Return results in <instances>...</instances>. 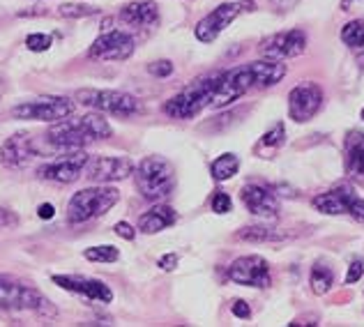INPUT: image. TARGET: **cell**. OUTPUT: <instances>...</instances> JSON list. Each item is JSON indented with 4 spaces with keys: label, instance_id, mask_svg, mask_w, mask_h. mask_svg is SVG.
<instances>
[{
    "label": "cell",
    "instance_id": "1",
    "mask_svg": "<svg viewBox=\"0 0 364 327\" xmlns=\"http://www.w3.org/2000/svg\"><path fill=\"white\" fill-rule=\"evenodd\" d=\"M113 134V127L109 120L100 113H88L83 118H65L53 122L49 132H46V143L53 150H81L88 143L97 141V139H109Z\"/></svg>",
    "mask_w": 364,
    "mask_h": 327
},
{
    "label": "cell",
    "instance_id": "2",
    "mask_svg": "<svg viewBox=\"0 0 364 327\" xmlns=\"http://www.w3.org/2000/svg\"><path fill=\"white\" fill-rule=\"evenodd\" d=\"M134 182L146 200H161L176 187V171L164 157H146L134 168Z\"/></svg>",
    "mask_w": 364,
    "mask_h": 327
},
{
    "label": "cell",
    "instance_id": "3",
    "mask_svg": "<svg viewBox=\"0 0 364 327\" xmlns=\"http://www.w3.org/2000/svg\"><path fill=\"white\" fill-rule=\"evenodd\" d=\"M118 200H120V191L116 187L97 185V187L81 189L67 203V219L72 224H83V221L107 215Z\"/></svg>",
    "mask_w": 364,
    "mask_h": 327
},
{
    "label": "cell",
    "instance_id": "4",
    "mask_svg": "<svg viewBox=\"0 0 364 327\" xmlns=\"http://www.w3.org/2000/svg\"><path fill=\"white\" fill-rule=\"evenodd\" d=\"M217 81H219V74H210V76H203V79L194 81L191 85H187L182 92H178L176 97H171L166 102L164 111L176 120L196 118V115L203 109H208L210 102H213Z\"/></svg>",
    "mask_w": 364,
    "mask_h": 327
},
{
    "label": "cell",
    "instance_id": "5",
    "mask_svg": "<svg viewBox=\"0 0 364 327\" xmlns=\"http://www.w3.org/2000/svg\"><path fill=\"white\" fill-rule=\"evenodd\" d=\"M0 309L3 311H37L55 313L51 302L37 288L18 282L14 277L0 274Z\"/></svg>",
    "mask_w": 364,
    "mask_h": 327
},
{
    "label": "cell",
    "instance_id": "6",
    "mask_svg": "<svg viewBox=\"0 0 364 327\" xmlns=\"http://www.w3.org/2000/svg\"><path fill=\"white\" fill-rule=\"evenodd\" d=\"M76 102L83 107H90L95 111H104L118 118H129L141 111V102L134 95L120 92V90H97V88H85L76 92Z\"/></svg>",
    "mask_w": 364,
    "mask_h": 327
},
{
    "label": "cell",
    "instance_id": "7",
    "mask_svg": "<svg viewBox=\"0 0 364 327\" xmlns=\"http://www.w3.org/2000/svg\"><path fill=\"white\" fill-rule=\"evenodd\" d=\"M252 88H256L252 65H242V67H235V70L222 72L219 74L215 95H213V102H210V109H224L228 104L237 102Z\"/></svg>",
    "mask_w": 364,
    "mask_h": 327
},
{
    "label": "cell",
    "instance_id": "8",
    "mask_svg": "<svg viewBox=\"0 0 364 327\" xmlns=\"http://www.w3.org/2000/svg\"><path fill=\"white\" fill-rule=\"evenodd\" d=\"M76 109V102L67 97H40L33 102H23L12 109V115L18 120H40V122H58L70 118Z\"/></svg>",
    "mask_w": 364,
    "mask_h": 327
},
{
    "label": "cell",
    "instance_id": "9",
    "mask_svg": "<svg viewBox=\"0 0 364 327\" xmlns=\"http://www.w3.org/2000/svg\"><path fill=\"white\" fill-rule=\"evenodd\" d=\"M134 173V164L127 157H92L83 168V178H88L92 185H109V182L127 180Z\"/></svg>",
    "mask_w": 364,
    "mask_h": 327
},
{
    "label": "cell",
    "instance_id": "10",
    "mask_svg": "<svg viewBox=\"0 0 364 327\" xmlns=\"http://www.w3.org/2000/svg\"><path fill=\"white\" fill-rule=\"evenodd\" d=\"M132 53H134V37L124 31L102 33L97 40L92 42L88 51L92 60H100V63H120L132 58Z\"/></svg>",
    "mask_w": 364,
    "mask_h": 327
},
{
    "label": "cell",
    "instance_id": "11",
    "mask_svg": "<svg viewBox=\"0 0 364 327\" xmlns=\"http://www.w3.org/2000/svg\"><path fill=\"white\" fill-rule=\"evenodd\" d=\"M306 51V33L300 31V28H293V31H286V33H277L272 37L261 42L258 46V53L267 60H289V58L295 55H302Z\"/></svg>",
    "mask_w": 364,
    "mask_h": 327
},
{
    "label": "cell",
    "instance_id": "12",
    "mask_svg": "<svg viewBox=\"0 0 364 327\" xmlns=\"http://www.w3.org/2000/svg\"><path fill=\"white\" fill-rule=\"evenodd\" d=\"M88 155L81 150H72L67 155L53 159V161H46L40 166V178L49 180V182H60V185H70L76 178L83 176V168L88 164Z\"/></svg>",
    "mask_w": 364,
    "mask_h": 327
},
{
    "label": "cell",
    "instance_id": "13",
    "mask_svg": "<svg viewBox=\"0 0 364 327\" xmlns=\"http://www.w3.org/2000/svg\"><path fill=\"white\" fill-rule=\"evenodd\" d=\"M228 279L240 286L267 288L270 286V265L263 256H242L228 267Z\"/></svg>",
    "mask_w": 364,
    "mask_h": 327
},
{
    "label": "cell",
    "instance_id": "14",
    "mask_svg": "<svg viewBox=\"0 0 364 327\" xmlns=\"http://www.w3.org/2000/svg\"><path fill=\"white\" fill-rule=\"evenodd\" d=\"M323 104V90L316 83H300L289 95V115L295 122H306L318 113Z\"/></svg>",
    "mask_w": 364,
    "mask_h": 327
},
{
    "label": "cell",
    "instance_id": "15",
    "mask_svg": "<svg viewBox=\"0 0 364 327\" xmlns=\"http://www.w3.org/2000/svg\"><path fill=\"white\" fill-rule=\"evenodd\" d=\"M240 5L237 3H224V5H219L217 9H213L208 16H203L200 21L196 23V40L198 42H205V44H210V42H215L219 35H222L228 26H231L235 18H237V14H240Z\"/></svg>",
    "mask_w": 364,
    "mask_h": 327
},
{
    "label": "cell",
    "instance_id": "16",
    "mask_svg": "<svg viewBox=\"0 0 364 327\" xmlns=\"http://www.w3.org/2000/svg\"><path fill=\"white\" fill-rule=\"evenodd\" d=\"M53 284H58L63 291L83 295V297H88V300H95V302H111L113 300V291L104 282H100V279L74 277V274H55Z\"/></svg>",
    "mask_w": 364,
    "mask_h": 327
},
{
    "label": "cell",
    "instance_id": "17",
    "mask_svg": "<svg viewBox=\"0 0 364 327\" xmlns=\"http://www.w3.org/2000/svg\"><path fill=\"white\" fill-rule=\"evenodd\" d=\"M35 143L28 132L12 134L3 146H0V164L7 168H26L35 157Z\"/></svg>",
    "mask_w": 364,
    "mask_h": 327
},
{
    "label": "cell",
    "instance_id": "18",
    "mask_svg": "<svg viewBox=\"0 0 364 327\" xmlns=\"http://www.w3.org/2000/svg\"><path fill=\"white\" fill-rule=\"evenodd\" d=\"M242 203L247 210L256 217H265L272 219L279 215V200L267 187L261 185H247L242 187Z\"/></svg>",
    "mask_w": 364,
    "mask_h": 327
},
{
    "label": "cell",
    "instance_id": "19",
    "mask_svg": "<svg viewBox=\"0 0 364 327\" xmlns=\"http://www.w3.org/2000/svg\"><path fill=\"white\" fill-rule=\"evenodd\" d=\"M120 21L129 28H155L159 23V7L152 0H136L120 9Z\"/></svg>",
    "mask_w": 364,
    "mask_h": 327
},
{
    "label": "cell",
    "instance_id": "20",
    "mask_svg": "<svg viewBox=\"0 0 364 327\" xmlns=\"http://www.w3.org/2000/svg\"><path fill=\"white\" fill-rule=\"evenodd\" d=\"M355 198V191L350 185H339L325 194H318L314 198V208L323 215L330 217H339V215H348V205L350 200Z\"/></svg>",
    "mask_w": 364,
    "mask_h": 327
},
{
    "label": "cell",
    "instance_id": "21",
    "mask_svg": "<svg viewBox=\"0 0 364 327\" xmlns=\"http://www.w3.org/2000/svg\"><path fill=\"white\" fill-rule=\"evenodd\" d=\"M178 221V213L171 205H155L139 219V230L146 235H155L159 230L173 226Z\"/></svg>",
    "mask_w": 364,
    "mask_h": 327
},
{
    "label": "cell",
    "instance_id": "22",
    "mask_svg": "<svg viewBox=\"0 0 364 327\" xmlns=\"http://www.w3.org/2000/svg\"><path fill=\"white\" fill-rule=\"evenodd\" d=\"M252 65L254 79H256V88H270L277 85L284 76H286V65L279 60H258V63H249Z\"/></svg>",
    "mask_w": 364,
    "mask_h": 327
},
{
    "label": "cell",
    "instance_id": "23",
    "mask_svg": "<svg viewBox=\"0 0 364 327\" xmlns=\"http://www.w3.org/2000/svg\"><path fill=\"white\" fill-rule=\"evenodd\" d=\"M346 168L350 176H364V134H350L346 141Z\"/></svg>",
    "mask_w": 364,
    "mask_h": 327
},
{
    "label": "cell",
    "instance_id": "24",
    "mask_svg": "<svg viewBox=\"0 0 364 327\" xmlns=\"http://www.w3.org/2000/svg\"><path fill=\"white\" fill-rule=\"evenodd\" d=\"M235 237L242 240V242H256V245H261V242H282V240H286V233H282V230H277V228H270V226L256 224V226H245V228H240Z\"/></svg>",
    "mask_w": 364,
    "mask_h": 327
},
{
    "label": "cell",
    "instance_id": "25",
    "mask_svg": "<svg viewBox=\"0 0 364 327\" xmlns=\"http://www.w3.org/2000/svg\"><path fill=\"white\" fill-rule=\"evenodd\" d=\"M237 168H240V159H237V155H233V152H226V155L217 157L213 161V166H210V173H213V178L217 182H224V180H231Z\"/></svg>",
    "mask_w": 364,
    "mask_h": 327
},
{
    "label": "cell",
    "instance_id": "26",
    "mask_svg": "<svg viewBox=\"0 0 364 327\" xmlns=\"http://www.w3.org/2000/svg\"><path fill=\"white\" fill-rule=\"evenodd\" d=\"M309 284H311V291L316 295H325L332 288L334 284V274L328 265H323V263H316L311 267V277H309Z\"/></svg>",
    "mask_w": 364,
    "mask_h": 327
},
{
    "label": "cell",
    "instance_id": "27",
    "mask_svg": "<svg viewBox=\"0 0 364 327\" xmlns=\"http://www.w3.org/2000/svg\"><path fill=\"white\" fill-rule=\"evenodd\" d=\"M83 256L90 263H116L120 258V252L113 245H100V247H88Z\"/></svg>",
    "mask_w": 364,
    "mask_h": 327
},
{
    "label": "cell",
    "instance_id": "28",
    "mask_svg": "<svg viewBox=\"0 0 364 327\" xmlns=\"http://www.w3.org/2000/svg\"><path fill=\"white\" fill-rule=\"evenodd\" d=\"M341 40L350 49H362L364 46V23L362 21H350L341 28Z\"/></svg>",
    "mask_w": 364,
    "mask_h": 327
},
{
    "label": "cell",
    "instance_id": "29",
    "mask_svg": "<svg viewBox=\"0 0 364 327\" xmlns=\"http://www.w3.org/2000/svg\"><path fill=\"white\" fill-rule=\"evenodd\" d=\"M55 14L63 18H85V16H95L97 14V7L92 5H60L55 9Z\"/></svg>",
    "mask_w": 364,
    "mask_h": 327
},
{
    "label": "cell",
    "instance_id": "30",
    "mask_svg": "<svg viewBox=\"0 0 364 327\" xmlns=\"http://www.w3.org/2000/svg\"><path fill=\"white\" fill-rule=\"evenodd\" d=\"M284 139H286V134H284V122H277L270 132H265V134H263L261 143H258V150H263V148H270V150L279 148V146H284Z\"/></svg>",
    "mask_w": 364,
    "mask_h": 327
},
{
    "label": "cell",
    "instance_id": "31",
    "mask_svg": "<svg viewBox=\"0 0 364 327\" xmlns=\"http://www.w3.org/2000/svg\"><path fill=\"white\" fill-rule=\"evenodd\" d=\"M26 46L35 53H42L51 46V37L44 35V33H33V35L26 37Z\"/></svg>",
    "mask_w": 364,
    "mask_h": 327
},
{
    "label": "cell",
    "instance_id": "32",
    "mask_svg": "<svg viewBox=\"0 0 364 327\" xmlns=\"http://www.w3.org/2000/svg\"><path fill=\"white\" fill-rule=\"evenodd\" d=\"M231 208H233L231 196L224 194V191H215V196H213V213L226 215V213H231Z\"/></svg>",
    "mask_w": 364,
    "mask_h": 327
},
{
    "label": "cell",
    "instance_id": "33",
    "mask_svg": "<svg viewBox=\"0 0 364 327\" xmlns=\"http://www.w3.org/2000/svg\"><path fill=\"white\" fill-rule=\"evenodd\" d=\"M148 72L152 76H159V79H166V76L173 74V63L171 60H157L148 65Z\"/></svg>",
    "mask_w": 364,
    "mask_h": 327
},
{
    "label": "cell",
    "instance_id": "34",
    "mask_svg": "<svg viewBox=\"0 0 364 327\" xmlns=\"http://www.w3.org/2000/svg\"><path fill=\"white\" fill-rule=\"evenodd\" d=\"M16 224H18V219H16V215L12 213V210L0 205V230H9V228H14Z\"/></svg>",
    "mask_w": 364,
    "mask_h": 327
},
{
    "label": "cell",
    "instance_id": "35",
    "mask_svg": "<svg viewBox=\"0 0 364 327\" xmlns=\"http://www.w3.org/2000/svg\"><path fill=\"white\" fill-rule=\"evenodd\" d=\"M348 215L355 219V221H364V198L355 196L350 200V205H348Z\"/></svg>",
    "mask_w": 364,
    "mask_h": 327
},
{
    "label": "cell",
    "instance_id": "36",
    "mask_svg": "<svg viewBox=\"0 0 364 327\" xmlns=\"http://www.w3.org/2000/svg\"><path fill=\"white\" fill-rule=\"evenodd\" d=\"M116 233L122 240H134V237H136V228H134L132 224H127V221H118V224H116Z\"/></svg>",
    "mask_w": 364,
    "mask_h": 327
},
{
    "label": "cell",
    "instance_id": "37",
    "mask_svg": "<svg viewBox=\"0 0 364 327\" xmlns=\"http://www.w3.org/2000/svg\"><path fill=\"white\" fill-rule=\"evenodd\" d=\"M362 274H364V265L362 263H353L350 267H348V274H346V284H355V282H360L362 279Z\"/></svg>",
    "mask_w": 364,
    "mask_h": 327
},
{
    "label": "cell",
    "instance_id": "38",
    "mask_svg": "<svg viewBox=\"0 0 364 327\" xmlns=\"http://www.w3.org/2000/svg\"><path fill=\"white\" fill-rule=\"evenodd\" d=\"M231 311H233V316H237V318H249V316H252V309H249V304L245 300H235Z\"/></svg>",
    "mask_w": 364,
    "mask_h": 327
},
{
    "label": "cell",
    "instance_id": "39",
    "mask_svg": "<svg viewBox=\"0 0 364 327\" xmlns=\"http://www.w3.org/2000/svg\"><path fill=\"white\" fill-rule=\"evenodd\" d=\"M159 267H161L164 272L176 270V267H178V254H166V256H161V258H159Z\"/></svg>",
    "mask_w": 364,
    "mask_h": 327
},
{
    "label": "cell",
    "instance_id": "40",
    "mask_svg": "<svg viewBox=\"0 0 364 327\" xmlns=\"http://www.w3.org/2000/svg\"><path fill=\"white\" fill-rule=\"evenodd\" d=\"M270 3H272L274 7H279L282 12H286V9L295 7V3H298V0H270Z\"/></svg>",
    "mask_w": 364,
    "mask_h": 327
},
{
    "label": "cell",
    "instance_id": "41",
    "mask_svg": "<svg viewBox=\"0 0 364 327\" xmlns=\"http://www.w3.org/2000/svg\"><path fill=\"white\" fill-rule=\"evenodd\" d=\"M37 213H40V217H42V219H51L55 210H53V205H51V203H44V205H40V210H37Z\"/></svg>",
    "mask_w": 364,
    "mask_h": 327
},
{
    "label": "cell",
    "instance_id": "42",
    "mask_svg": "<svg viewBox=\"0 0 364 327\" xmlns=\"http://www.w3.org/2000/svg\"><path fill=\"white\" fill-rule=\"evenodd\" d=\"M362 120H364V109H362Z\"/></svg>",
    "mask_w": 364,
    "mask_h": 327
},
{
    "label": "cell",
    "instance_id": "43",
    "mask_svg": "<svg viewBox=\"0 0 364 327\" xmlns=\"http://www.w3.org/2000/svg\"><path fill=\"white\" fill-rule=\"evenodd\" d=\"M362 60H364V51H362Z\"/></svg>",
    "mask_w": 364,
    "mask_h": 327
}]
</instances>
